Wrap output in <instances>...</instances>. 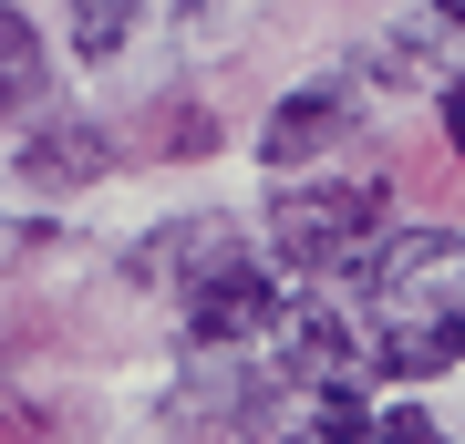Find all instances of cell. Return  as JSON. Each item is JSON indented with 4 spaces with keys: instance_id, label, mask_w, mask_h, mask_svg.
I'll return each mask as SVG.
<instances>
[{
    "instance_id": "obj_1",
    "label": "cell",
    "mask_w": 465,
    "mask_h": 444,
    "mask_svg": "<svg viewBox=\"0 0 465 444\" xmlns=\"http://www.w3.org/2000/svg\"><path fill=\"white\" fill-rule=\"evenodd\" d=\"M382 238V176H341V186H300L269 207V248L290 269H351Z\"/></svg>"
},
{
    "instance_id": "obj_2",
    "label": "cell",
    "mask_w": 465,
    "mask_h": 444,
    "mask_svg": "<svg viewBox=\"0 0 465 444\" xmlns=\"http://www.w3.org/2000/svg\"><path fill=\"white\" fill-rule=\"evenodd\" d=\"M186 341H207V351H238V341H269V331H280V280H269V269H249V259H217L207 280H186Z\"/></svg>"
},
{
    "instance_id": "obj_3",
    "label": "cell",
    "mask_w": 465,
    "mask_h": 444,
    "mask_svg": "<svg viewBox=\"0 0 465 444\" xmlns=\"http://www.w3.org/2000/svg\"><path fill=\"white\" fill-rule=\"evenodd\" d=\"M351 114H362V83H351V73H321V83H300V94L269 104L259 155L269 165H311V155H331L341 134H351Z\"/></svg>"
},
{
    "instance_id": "obj_4",
    "label": "cell",
    "mask_w": 465,
    "mask_h": 444,
    "mask_svg": "<svg viewBox=\"0 0 465 444\" xmlns=\"http://www.w3.org/2000/svg\"><path fill=\"white\" fill-rule=\"evenodd\" d=\"M21 176H32V186H84V176H104V134H84V124L32 134V145H21Z\"/></svg>"
},
{
    "instance_id": "obj_5",
    "label": "cell",
    "mask_w": 465,
    "mask_h": 444,
    "mask_svg": "<svg viewBox=\"0 0 465 444\" xmlns=\"http://www.w3.org/2000/svg\"><path fill=\"white\" fill-rule=\"evenodd\" d=\"M32 94H42V42H32V21H21L11 0H0V104L21 114Z\"/></svg>"
},
{
    "instance_id": "obj_6",
    "label": "cell",
    "mask_w": 465,
    "mask_h": 444,
    "mask_svg": "<svg viewBox=\"0 0 465 444\" xmlns=\"http://www.w3.org/2000/svg\"><path fill=\"white\" fill-rule=\"evenodd\" d=\"M259 11H269V0H176V42H186V52H217V42L249 32Z\"/></svg>"
},
{
    "instance_id": "obj_7",
    "label": "cell",
    "mask_w": 465,
    "mask_h": 444,
    "mask_svg": "<svg viewBox=\"0 0 465 444\" xmlns=\"http://www.w3.org/2000/svg\"><path fill=\"white\" fill-rule=\"evenodd\" d=\"M134 11H145V0H73V52H84V63H104V52H124Z\"/></svg>"
},
{
    "instance_id": "obj_8",
    "label": "cell",
    "mask_w": 465,
    "mask_h": 444,
    "mask_svg": "<svg viewBox=\"0 0 465 444\" xmlns=\"http://www.w3.org/2000/svg\"><path fill=\"white\" fill-rule=\"evenodd\" d=\"M311 444H382V424L362 413V393H351V382H341V393L321 403V434H311Z\"/></svg>"
},
{
    "instance_id": "obj_9",
    "label": "cell",
    "mask_w": 465,
    "mask_h": 444,
    "mask_svg": "<svg viewBox=\"0 0 465 444\" xmlns=\"http://www.w3.org/2000/svg\"><path fill=\"white\" fill-rule=\"evenodd\" d=\"M249 393H259L249 372H207L197 393H186V413H197V424H228V413H249Z\"/></svg>"
},
{
    "instance_id": "obj_10",
    "label": "cell",
    "mask_w": 465,
    "mask_h": 444,
    "mask_svg": "<svg viewBox=\"0 0 465 444\" xmlns=\"http://www.w3.org/2000/svg\"><path fill=\"white\" fill-rule=\"evenodd\" d=\"M155 134H166V155H207V145H217L207 104H176V114H155Z\"/></svg>"
},
{
    "instance_id": "obj_11",
    "label": "cell",
    "mask_w": 465,
    "mask_h": 444,
    "mask_svg": "<svg viewBox=\"0 0 465 444\" xmlns=\"http://www.w3.org/2000/svg\"><path fill=\"white\" fill-rule=\"evenodd\" d=\"M382 444H445V424H434L424 403H393L382 413Z\"/></svg>"
},
{
    "instance_id": "obj_12",
    "label": "cell",
    "mask_w": 465,
    "mask_h": 444,
    "mask_svg": "<svg viewBox=\"0 0 465 444\" xmlns=\"http://www.w3.org/2000/svg\"><path fill=\"white\" fill-rule=\"evenodd\" d=\"M445 145H455V165H465V83H445Z\"/></svg>"
},
{
    "instance_id": "obj_13",
    "label": "cell",
    "mask_w": 465,
    "mask_h": 444,
    "mask_svg": "<svg viewBox=\"0 0 465 444\" xmlns=\"http://www.w3.org/2000/svg\"><path fill=\"white\" fill-rule=\"evenodd\" d=\"M434 21H445V32H465V0H434Z\"/></svg>"
},
{
    "instance_id": "obj_14",
    "label": "cell",
    "mask_w": 465,
    "mask_h": 444,
    "mask_svg": "<svg viewBox=\"0 0 465 444\" xmlns=\"http://www.w3.org/2000/svg\"><path fill=\"white\" fill-rule=\"evenodd\" d=\"M445 321H455V341H465V300H455V311H445Z\"/></svg>"
},
{
    "instance_id": "obj_15",
    "label": "cell",
    "mask_w": 465,
    "mask_h": 444,
    "mask_svg": "<svg viewBox=\"0 0 465 444\" xmlns=\"http://www.w3.org/2000/svg\"><path fill=\"white\" fill-rule=\"evenodd\" d=\"M290 444H311V434H290Z\"/></svg>"
}]
</instances>
